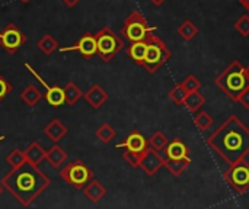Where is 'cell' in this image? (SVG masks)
<instances>
[{
  "instance_id": "6da1fadb",
  "label": "cell",
  "mask_w": 249,
  "mask_h": 209,
  "mask_svg": "<svg viewBox=\"0 0 249 209\" xmlns=\"http://www.w3.org/2000/svg\"><path fill=\"white\" fill-rule=\"evenodd\" d=\"M207 145L229 166L249 154V128L236 116H229L209 138Z\"/></svg>"
},
{
  "instance_id": "b9f144b4",
  "label": "cell",
  "mask_w": 249,
  "mask_h": 209,
  "mask_svg": "<svg viewBox=\"0 0 249 209\" xmlns=\"http://www.w3.org/2000/svg\"><path fill=\"white\" fill-rule=\"evenodd\" d=\"M247 76H248V81H249V65L247 67Z\"/></svg>"
},
{
  "instance_id": "d6a6232c",
  "label": "cell",
  "mask_w": 249,
  "mask_h": 209,
  "mask_svg": "<svg viewBox=\"0 0 249 209\" xmlns=\"http://www.w3.org/2000/svg\"><path fill=\"white\" fill-rule=\"evenodd\" d=\"M235 29H236L242 36H249V15H242V16L235 22Z\"/></svg>"
},
{
  "instance_id": "277c9868",
  "label": "cell",
  "mask_w": 249,
  "mask_h": 209,
  "mask_svg": "<svg viewBox=\"0 0 249 209\" xmlns=\"http://www.w3.org/2000/svg\"><path fill=\"white\" fill-rule=\"evenodd\" d=\"M172 57V52L169 51V48L166 47V44L156 36L155 33H150L149 41H147V51H146V57L144 61L142 64V67H144V70L150 74L156 73L169 58Z\"/></svg>"
},
{
  "instance_id": "d4e9b609",
  "label": "cell",
  "mask_w": 249,
  "mask_h": 209,
  "mask_svg": "<svg viewBox=\"0 0 249 209\" xmlns=\"http://www.w3.org/2000/svg\"><path fill=\"white\" fill-rule=\"evenodd\" d=\"M63 90H64V96H66V103H67L69 106L76 105L77 100H79L80 97H83L82 90H80V89L77 87V84L73 83V81L66 83L64 87H63Z\"/></svg>"
},
{
  "instance_id": "52a82bcc",
  "label": "cell",
  "mask_w": 249,
  "mask_h": 209,
  "mask_svg": "<svg viewBox=\"0 0 249 209\" xmlns=\"http://www.w3.org/2000/svg\"><path fill=\"white\" fill-rule=\"evenodd\" d=\"M60 177L69 186H71L74 189H83L93 179V173L85 164V161L76 160V161H71V163L66 164L60 170Z\"/></svg>"
},
{
  "instance_id": "4fadbf2b",
  "label": "cell",
  "mask_w": 249,
  "mask_h": 209,
  "mask_svg": "<svg viewBox=\"0 0 249 209\" xmlns=\"http://www.w3.org/2000/svg\"><path fill=\"white\" fill-rule=\"evenodd\" d=\"M117 148H125L133 153H144L149 148V140L144 138V135L140 131H133L123 143L115 145Z\"/></svg>"
},
{
  "instance_id": "30bf717a",
  "label": "cell",
  "mask_w": 249,
  "mask_h": 209,
  "mask_svg": "<svg viewBox=\"0 0 249 209\" xmlns=\"http://www.w3.org/2000/svg\"><path fill=\"white\" fill-rule=\"evenodd\" d=\"M26 39H28L26 35L15 23H9L0 32V45L9 54H15L26 42Z\"/></svg>"
},
{
  "instance_id": "cb8c5ba5",
  "label": "cell",
  "mask_w": 249,
  "mask_h": 209,
  "mask_svg": "<svg viewBox=\"0 0 249 209\" xmlns=\"http://www.w3.org/2000/svg\"><path fill=\"white\" fill-rule=\"evenodd\" d=\"M36 47L39 48V51L44 54V55H51L55 49H58V42L55 41V38L50 33H45L42 35L38 42H36Z\"/></svg>"
},
{
  "instance_id": "3957f363",
  "label": "cell",
  "mask_w": 249,
  "mask_h": 209,
  "mask_svg": "<svg viewBox=\"0 0 249 209\" xmlns=\"http://www.w3.org/2000/svg\"><path fill=\"white\" fill-rule=\"evenodd\" d=\"M216 86L232 100H238L241 93L249 87L248 76H247V67L242 65L238 60L232 61L217 77H216Z\"/></svg>"
},
{
  "instance_id": "4316f807",
  "label": "cell",
  "mask_w": 249,
  "mask_h": 209,
  "mask_svg": "<svg viewBox=\"0 0 249 209\" xmlns=\"http://www.w3.org/2000/svg\"><path fill=\"white\" fill-rule=\"evenodd\" d=\"M115 135H117V131H115L109 124H102V125L95 131V137H96L101 143H104V144L111 143V141L115 138Z\"/></svg>"
},
{
  "instance_id": "f546056e",
  "label": "cell",
  "mask_w": 249,
  "mask_h": 209,
  "mask_svg": "<svg viewBox=\"0 0 249 209\" xmlns=\"http://www.w3.org/2000/svg\"><path fill=\"white\" fill-rule=\"evenodd\" d=\"M168 143H169V140H168V137H166L162 131L153 132L152 137L149 138V145L153 147V148L158 150V151H163V148L168 145Z\"/></svg>"
},
{
  "instance_id": "d6986e66",
  "label": "cell",
  "mask_w": 249,
  "mask_h": 209,
  "mask_svg": "<svg viewBox=\"0 0 249 209\" xmlns=\"http://www.w3.org/2000/svg\"><path fill=\"white\" fill-rule=\"evenodd\" d=\"M67 153L58 145V144H54L48 151H47V156H45V160L48 161V164L53 167V169H60L66 161H67Z\"/></svg>"
},
{
  "instance_id": "603a6c76",
  "label": "cell",
  "mask_w": 249,
  "mask_h": 209,
  "mask_svg": "<svg viewBox=\"0 0 249 209\" xmlns=\"http://www.w3.org/2000/svg\"><path fill=\"white\" fill-rule=\"evenodd\" d=\"M204 103H206V97L200 93V90H196V92L188 93V96L184 102V106H187V109L191 113H196L204 106Z\"/></svg>"
},
{
  "instance_id": "2e32d148",
  "label": "cell",
  "mask_w": 249,
  "mask_h": 209,
  "mask_svg": "<svg viewBox=\"0 0 249 209\" xmlns=\"http://www.w3.org/2000/svg\"><path fill=\"white\" fill-rule=\"evenodd\" d=\"M83 97L93 109H99L108 100V93L99 84H92L88 92L83 93Z\"/></svg>"
},
{
  "instance_id": "8d00e7d4",
  "label": "cell",
  "mask_w": 249,
  "mask_h": 209,
  "mask_svg": "<svg viewBox=\"0 0 249 209\" xmlns=\"http://www.w3.org/2000/svg\"><path fill=\"white\" fill-rule=\"evenodd\" d=\"M63 1H64V4H66V6H69V7H74L80 0H63Z\"/></svg>"
},
{
  "instance_id": "484cf974",
  "label": "cell",
  "mask_w": 249,
  "mask_h": 209,
  "mask_svg": "<svg viewBox=\"0 0 249 209\" xmlns=\"http://www.w3.org/2000/svg\"><path fill=\"white\" fill-rule=\"evenodd\" d=\"M177 32H178V35H179L184 41H191V39H194V38L197 36L198 28H197V25H196L194 22H191V20H184V22L178 26Z\"/></svg>"
},
{
  "instance_id": "7bdbcfd3",
  "label": "cell",
  "mask_w": 249,
  "mask_h": 209,
  "mask_svg": "<svg viewBox=\"0 0 249 209\" xmlns=\"http://www.w3.org/2000/svg\"><path fill=\"white\" fill-rule=\"evenodd\" d=\"M20 1H22V3H29L31 0H20Z\"/></svg>"
},
{
  "instance_id": "9a60e30c",
  "label": "cell",
  "mask_w": 249,
  "mask_h": 209,
  "mask_svg": "<svg viewBox=\"0 0 249 209\" xmlns=\"http://www.w3.org/2000/svg\"><path fill=\"white\" fill-rule=\"evenodd\" d=\"M42 132H44V135H45L47 138H50L54 144H58V141H61V140L67 135L69 128H67L60 119L54 118V119L50 121V124L44 128Z\"/></svg>"
},
{
  "instance_id": "60d3db41",
  "label": "cell",
  "mask_w": 249,
  "mask_h": 209,
  "mask_svg": "<svg viewBox=\"0 0 249 209\" xmlns=\"http://www.w3.org/2000/svg\"><path fill=\"white\" fill-rule=\"evenodd\" d=\"M4 138H6L4 135H0V143H1V141H4Z\"/></svg>"
},
{
  "instance_id": "d590c367",
  "label": "cell",
  "mask_w": 249,
  "mask_h": 209,
  "mask_svg": "<svg viewBox=\"0 0 249 209\" xmlns=\"http://www.w3.org/2000/svg\"><path fill=\"white\" fill-rule=\"evenodd\" d=\"M239 105H242L245 109H249V87H247L242 93H241V96L238 97V100H236Z\"/></svg>"
},
{
  "instance_id": "1f68e13d",
  "label": "cell",
  "mask_w": 249,
  "mask_h": 209,
  "mask_svg": "<svg viewBox=\"0 0 249 209\" xmlns=\"http://www.w3.org/2000/svg\"><path fill=\"white\" fill-rule=\"evenodd\" d=\"M143 154H144V153H133V151L125 150V151L123 153V159H124L133 169H139L140 164H142Z\"/></svg>"
},
{
  "instance_id": "f35d334b",
  "label": "cell",
  "mask_w": 249,
  "mask_h": 209,
  "mask_svg": "<svg viewBox=\"0 0 249 209\" xmlns=\"http://www.w3.org/2000/svg\"><path fill=\"white\" fill-rule=\"evenodd\" d=\"M155 6H162L163 4V1H166V0H150Z\"/></svg>"
},
{
  "instance_id": "e575fe53",
  "label": "cell",
  "mask_w": 249,
  "mask_h": 209,
  "mask_svg": "<svg viewBox=\"0 0 249 209\" xmlns=\"http://www.w3.org/2000/svg\"><path fill=\"white\" fill-rule=\"evenodd\" d=\"M12 92V84L0 74V103L6 99V96Z\"/></svg>"
},
{
  "instance_id": "8992f818",
  "label": "cell",
  "mask_w": 249,
  "mask_h": 209,
  "mask_svg": "<svg viewBox=\"0 0 249 209\" xmlns=\"http://www.w3.org/2000/svg\"><path fill=\"white\" fill-rule=\"evenodd\" d=\"M153 31L155 28L149 26L144 16L140 12L134 10L124 20V25L121 28V35L125 36L130 42H137V41L147 39Z\"/></svg>"
},
{
  "instance_id": "83f0119b",
  "label": "cell",
  "mask_w": 249,
  "mask_h": 209,
  "mask_svg": "<svg viewBox=\"0 0 249 209\" xmlns=\"http://www.w3.org/2000/svg\"><path fill=\"white\" fill-rule=\"evenodd\" d=\"M168 96H169V99H171L175 105L181 106V105H184V102H185V99H187V96H188V92H187V89L182 86V83H179V84H177L175 87L171 89V92H169Z\"/></svg>"
},
{
  "instance_id": "9c48e42d",
  "label": "cell",
  "mask_w": 249,
  "mask_h": 209,
  "mask_svg": "<svg viewBox=\"0 0 249 209\" xmlns=\"http://www.w3.org/2000/svg\"><path fill=\"white\" fill-rule=\"evenodd\" d=\"M25 65V68L41 83V86L45 89V95H44V97H45V102L50 105V106H53V108H61L64 103H66V96H64V90H63V87H60V86H57V84H54V86H50L39 74H38V71L36 70H34V67H31L28 63H25L23 64Z\"/></svg>"
},
{
  "instance_id": "ffe728a7",
  "label": "cell",
  "mask_w": 249,
  "mask_h": 209,
  "mask_svg": "<svg viewBox=\"0 0 249 209\" xmlns=\"http://www.w3.org/2000/svg\"><path fill=\"white\" fill-rule=\"evenodd\" d=\"M153 33V32H152ZM147 39H143V41H137V42H131V45L127 48V54L128 57L139 65L143 64L144 61V57H146V51H147Z\"/></svg>"
},
{
  "instance_id": "5bb4252c",
  "label": "cell",
  "mask_w": 249,
  "mask_h": 209,
  "mask_svg": "<svg viewBox=\"0 0 249 209\" xmlns=\"http://www.w3.org/2000/svg\"><path fill=\"white\" fill-rule=\"evenodd\" d=\"M190 150L188 147L179 140L175 138L172 141L168 143V145L163 148V154L165 159H171V160H182V159H190Z\"/></svg>"
},
{
  "instance_id": "ac0fdd59",
  "label": "cell",
  "mask_w": 249,
  "mask_h": 209,
  "mask_svg": "<svg viewBox=\"0 0 249 209\" xmlns=\"http://www.w3.org/2000/svg\"><path fill=\"white\" fill-rule=\"evenodd\" d=\"M23 154H25V160L38 166L42 160H45V156H47V151L42 148V145L36 141L31 143L25 150H23Z\"/></svg>"
},
{
  "instance_id": "4dcf8cb0",
  "label": "cell",
  "mask_w": 249,
  "mask_h": 209,
  "mask_svg": "<svg viewBox=\"0 0 249 209\" xmlns=\"http://www.w3.org/2000/svg\"><path fill=\"white\" fill-rule=\"evenodd\" d=\"M25 161H26V160H25V154H23V151L19 150V148H13V150L7 154V157H6V163H7L12 169H16V167L22 166Z\"/></svg>"
},
{
  "instance_id": "74e56055",
  "label": "cell",
  "mask_w": 249,
  "mask_h": 209,
  "mask_svg": "<svg viewBox=\"0 0 249 209\" xmlns=\"http://www.w3.org/2000/svg\"><path fill=\"white\" fill-rule=\"evenodd\" d=\"M239 3H241V6H244L249 12V0H239Z\"/></svg>"
},
{
  "instance_id": "ab89813d",
  "label": "cell",
  "mask_w": 249,
  "mask_h": 209,
  "mask_svg": "<svg viewBox=\"0 0 249 209\" xmlns=\"http://www.w3.org/2000/svg\"><path fill=\"white\" fill-rule=\"evenodd\" d=\"M3 189H4V188H3V185H1V183H0V195H1V193H3Z\"/></svg>"
},
{
  "instance_id": "836d02e7",
  "label": "cell",
  "mask_w": 249,
  "mask_h": 209,
  "mask_svg": "<svg viewBox=\"0 0 249 209\" xmlns=\"http://www.w3.org/2000/svg\"><path fill=\"white\" fill-rule=\"evenodd\" d=\"M182 86L187 89V92H188V93H191V92L200 90L201 83H200V80H198L196 76L190 74V76H187V77H185V80L182 81Z\"/></svg>"
},
{
  "instance_id": "7a4b0ae2",
  "label": "cell",
  "mask_w": 249,
  "mask_h": 209,
  "mask_svg": "<svg viewBox=\"0 0 249 209\" xmlns=\"http://www.w3.org/2000/svg\"><path fill=\"white\" fill-rule=\"evenodd\" d=\"M3 188L22 205L29 207L47 188L51 179L38 169V166L25 161L22 166L12 169L3 179Z\"/></svg>"
},
{
  "instance_id": "7402d4cb",
  "label": "cell",
  "mask_w": 249,
  "mask_h": 209,
  "mask_svg": "<svg viewBox=\"0 0 249 209\" xmlns=\"http://www.w3.org/2000/svg\"><path fill=\"white\" fill-rule=\"evenodd\" d=\"M191 164V159H182V160H171V159H165V164L163 167L174 176V177H179L187 167Z\"/></svg>"
},
{
  "instance_id": "f1b7e54d",
  "label": "cell",
  "mask_w": 249,
  "mask_h": 209,
  "mask_svg": "<svg viewBox=\"0 0 249 209\" xmlns=\"http://www.w3.org/2000/svg\"><path fill=\"white\" fill-rule=\"evenodd\" d=\"M213 122H214V119H213V116L209 113V112H198L196 116H194V124H196V127L200 129V131H206V129H209L212 125H213Z\"/></svg>"
},
{
  "instance_id": "44dd1931",
  "label": "cell",
  "mask_w": 249,
  "mask_h": 209,
  "mask_svg": "<svg viewBox=\"0 0 249 209\" xmlns=\"http://www.w3.org/2000/svg\"><path fill=\"white\" fill-rule=\"evenodd\" d=\"M42 92L36 87V86H34V84H28L22 92H20V100L26 105V106H31V108H34V106H36L38 105V102L42 99Z\"/></svg>"
},
{
  "instance_id": "e0dca14e",
  "label": "cell",
  "mask_w": 249,
  "mask_h": 209,
  "mask_svg": "<svg viewBox=\"0 0 249 209\" xmlns=\"http://www.w3.org/2000/svg\"><path fill=\"white\" fill-rule=\"evenodd\" d=\"M83 193L85 196L92 202V204H98L105 195H107V188L98 182V180H90L85 188H83Z\"/></svg>"
},
{
  "instance_id": "ba28073f",
  "label": "cell",
  "mask_w": 249,
  "mask_h": 209,
  "mask_svg": "<svg viewBox=\"0 0 249 209\" xmlns=\"http://www.w3.org/2000/svg\"><path fill=\"white\" fill-rule=\"evenodd\" d=\"M223 177L238 195L247 193L249 191V163L241 160L235 164H231L229 170L223 173Z\"/></svg>"
},
{
  "instance_id": "8fae6325",
  "label": "cell",
  "mask_w": 249,
  "mask_h": 209,
  "mask_svg": "<svg viewBox=\"0 0 249 209\" xmlns=\"http://www.w3.org/2000/svg\"><path fill=\"white\" fill-rule=\"evenodd\" d=\"M60 52H79L82 57H85L86 60L92 58L95 54H98V47H96V38L93 33H83L80 36V39L71 45V47H64V48H58Z\"/></svg>"
},
{
  "instance_id": "5b68a950",
  "label": "cell",
  "mask_w": 249,
  "mask_h": 209,
  "mask_svg": "<svg viewBox=\"0 0 249 209\" xmlns=\"http://www.w3.org/2000/svg\"><path fill=\"white\" fill-rule=\"evenodd\" d=\"M95 38H96L98 55L104 63H109L124 48V41L111 28L99 29L95 33Z\"/></svg>"
},
{
  "instance_id": "7c38bea8",
  "label": "cell",
  "mask_w": 249,
  "mask_h": 209,
  "mask_svg": "<svg viewBox=\"0 0 249 209\" xmlns=\"http://www.w3.org/2000/svg\"><path fill=\"white\" fill-rule=\"evenodd\" d=\"M165 164V157H162L159 154L158 150H155L153 147H149L144 154H143V159H142V164H140V169L149 176H155Z\"/></svg>"
}]
</instances>
